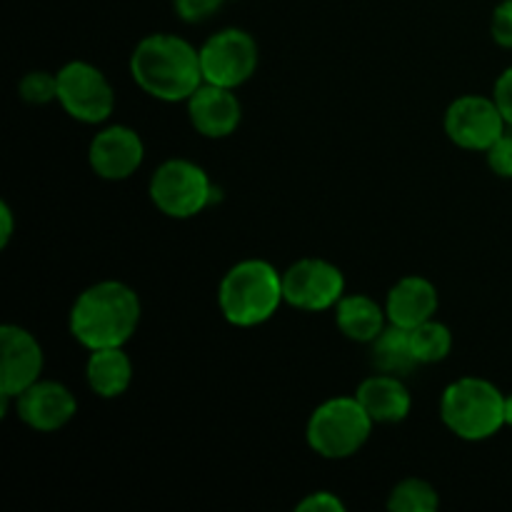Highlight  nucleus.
Returning <instances> with one entry per match:
<instances>
[{
	"instance_id": "12",
	"label": "nucleus",
	"mask_w": 512,
	"mask_h": 512,
	"mask_svg": "<svg viewBox=\"0 0 512 512\" xmlns=\"http://www.w3.org/2000/svg\"><path fill=\"white\" fill-rule=\"evenodd\" d=\"M145 160V143L130 125H105L88 145L90 170L100 180L120 183L133 178Z\"/></svg>"
},
{
	"instance_id": "5",
	"label": "nucleus",
	"mask_w": 512,
	"mask_h": 512,
	"mask_svg": "<svg viewBox=\"0 0 512 512\" xmlns=\"http://www.w3.org/2000/svg\"><path fill=\"white\" fill-rule=\"evenodd\" d=\"M373 418L355 395H338L320 403L305 425V440L325 460H348L365 448L373 435Z\"/></svg>"
},
{
	"instance_id": "22",
	"label": "nucleus",
	"mask_w": 512,
	"mask_h": 512,
	"mask_svg": "<svg viewBox=\"0 0 512 512\" xmlns=\"http://www.w3.org/2000/svg\"><path fill=\"white\" fill-rule=\"evenodd\" d=\"M18 95L28 105H48L58 100V73L48 70H30L20 78Z\"/></svg>"
},
{
	"instance_id": "9",
	"label": "nucleus",
	"mask_w": 512,
	"mask_h": 512,
	"mask_svg": "<svg viewBox=\"0 0 512 512\" xmlns=\"http://www.w3.org/2000/svg\"><path fill=\"white\" fill-rule=\"evenodd\" d=\"M285 303L303 313L333 310L345 295V275L323 258H300L283 270Z\"/></svg>"
},
{
	"instance_id": "2",
	"label": "nucleus",
	"mask_w": 512,
	"mask_h": 512,
	"mask_svg": "<svg viewBox=\"0 0 512 512\" xmlns=\"http://www.w3.org/2000/svg\"><path fill=\"white\" fill-rule=\"evenodd\" d=\"M133 83L160 103H185L203 80L200 48L175 33H150L130 53Z\"/></svg>"
},
{
	"instance_id": "8",
	"label": "nucleus",
	"mask_w": 512,
	"mask_h": 512,
	"mask_svg": "<svg viewBox=\"0 0 512 512\" xmlns=\"http://www.w3.org/2000/svg\"><path fill=\"white\" fill-rule=\"evenodd\" d=\"M260 65L258 40L243 28H223L200 45V68L205 83L238 90Z\"/></svg>"
},
{
	"instance_id": "14",
	"label": "nucleus",
	"mask_w": 512,
	"mask_h": 512,
	"mask_svg": "<svg viewBox=\"0 0 512 512\" xmlns=\"http://www.w3.org/2000/svg\"><path fill=\"white\" fill-rule=\"evenodd\" d=\"M185 105H188L190 125L203 138H230L243 123V103L235 95V90L230 88L203 83L185 100Z\"/></svg>"
},
{
	"instance_id": "4",
	"label": "nucleus",
	"mask_w": 512,
	"mask_h": 512,
	"mask_svg": "<svg viewBox=\"0 0 512 512\" xmlns=\"http://www.w3.org/2000/svg\"><path fill=\"white\" fill-rule=\"evenodd\" d=\"M440 420L455 438L483 443L505 428V393L490 380L465 375L440 395Z\"/></svg>"
},
{
	"instance_id": "25",
	"label": "nucleus",
	"mask_w": 512,
	"mask_h": 512,
	"mask_svg": "<svg viewBox=\"0 0 512 512\" xmlns=\"http://www.w3.org/2000/svg\"><path fill=\"white\" fill-rule=\"evenodd\" d=\"M490 35H493V40L500 48L512 50V0H503V3L493 10Z\"/></svg>"
},
{
	"instance_id": "18",
	"label": "nucleus",
	"mask_w": 512,
	"mask_h": 512,
	"mask_svg": "<svg viewBox=\"0 0 512 512\" xmlns=\"http://www.w3.org/2000/svg\"><path fill=\"white\" fill-rule=\"evenodd\" d=\"M85 380L98 398H120V395L128 393L130 383H133V360L125 353V348L88 350Z\"/></svg>"
},
{
	"instance_id": "16",
	"label": "nucleus",
	"mask_w": 512,
	"mask_h": 512,
	"mask_svg": "<svg viewBox=\"0 0 512 512\" xmlns=\"http://www.w3.org/2000/svg\"><path fill=\"white\" fill-rule=\"evenodd\" d=\"M355 398L363 403L375 425L403 423L413 410V395L400 375L378 373L368 375L355 390Z\"/></svg>"
},
{
	"instance_id": "19",
	"label": "nucleus",
	"mask_w": 512,
	"mask_h": 512,
	"mask_svg": "<svg viewBox=\"0 0 512 512\" xmlns=\"http://www.w3.org/2000/svg\"><path fill=\"white\" fill-rule=\"evenodd\" d=\"M370 363L378 373L400 375V378L413 373L420 363L410 345V330L388 323V328L370 343Z\"/></svg>"
},
{
	"instance_id": "24",
	"label": "nucleus",
	"mask_w": 512,
	"mask_h": 512,
	"mask_svg": "<svg viewBox=\"0 0 512 512\" xmlns=\"http://www.w3.org/2000/svg\"><path fill=\"white\" fill-rule=\"evenodd\" d=\"M485 158H488V168L493 170L498 178H512V135H500V138L485 150Z\"/></svg>"
},
{
	"instance_id": "17",
	"label": "nucleus",
	"mask_w": 512,
	"mask_h": 512,
	"mask_svg": "<svg viewBox=\"0 0 512 512\" xmlns=\"http://www.w3.org/2000/svg\"><path fill=\"white\" fill-rule=\"evenodd\" d=\"M333 313L338 330L353 343L370 345L388 328L385 305H380L378 300L365 293H345L333 308Z\"/></svg>"
},
{
	"instance_id": "1",
	"label": "nucleus",
	"mask_w": 512,
	"mask_h": 512,
	"mask_svg": "<svg viewBox=\"0 0 512 512\" xmlns=\"http://www.w3.org/2000/svg\"><path fill=\"white\" fill-rule=\"evenodd\" d=\"M143 318L140 295L120 280H100L75 298L68 330L85 350L125 348Z\"/></svg>"
},
{
	"instance_id": "11",
	"label": "nucleus",
	"mask_w": 512,
	"mask_h": 512,
	"mask_svg": "<svg viewBox=\"0 0 512 512\" xmlns=\"http://www.w3.org/2000/svg\"><path fill=\"white\" fill-rule=\"evenodd\" d=\"M45 368L40 340L20 325L5 323L0 328V395L18 398L38 383Z\"/></svg>"
},
{
	"instance_id": "13",
	"label": "nucleus",
	"mask_w": 512,
	"mask_h": 512,
	"mask_svg": "<svg viewBox=\"0 0 512 512\" xmlns=\"http://www.w3.org/2000/svg\"><path fill=\"white\" fill-rule=\"evenodd\" d=\"M15 415L35 433H58L78 415V398L68 385L40 378L15 398Z\"/></svg>"
},
{
	"instance_id": "3",
	"label": "nucleus",
	"mask_w": 512,
	"mask_h": 512,
	"mask_svg": "<svg viewBox=\"0 0 512 512\" xmlns=\"http://www.w3.org/2000/svg\"><path fill=\"white\" fill-rule=\"evenodd\" d=\"M283 303V273L268 260H240L218 285L220 315L235 328L265 325Z\"/></svg>"
},
{
	"instance_id": "26",
	"label": "nucleus",
	"mask_w": 512,
	"mask_h": 512,
	"mask_svg": "<svg viewBox=\"0 0 512 512\" xmlns=\"http://www.w3.org/2000/svg\"><path fill=\"white\" fill-rule=\"evenodd\" d=\"M298 512H345V503L330 490H315L308 493L303 500H298L295 505Z\"/></svg>"
},
{
	"instance_id": "20",
	"label": "nucleus",
	"mask_w": 512,
	"mask_h": 512,
	"mask_svg": "<svg viewBox=\"0 0 512 512\" xmlns=\"http://www.w3.org/2000/svg\"><path fill=\"white\" fill-rule=\"evenodd\" d=\"M410 345L420 365L443 363L453 350V330L440 320H425L423 325L410 330Z\"/></svg>"
},
{
	"instance_id": "15",
	"label": "nucleus",
	"mask_w": 512,
	"mask_h": 512,
	"mask_svg": "<svg viewBox=\"0 0 512 512\" xmlns=\"http://www.w3.org/2000/svg\"><path fill=\"white\" fill-rule=\"evenodd\" d=\"M440 308V293L433 280L423 275H405L385 295L388 323L413 330L425 320H433Z\"/></svg>"
},
{
	"instance_id": "6",
	"label": "nucleus",
	"mask_w": 512,
	"mask_h": 512,
	"mask_svg": "<svg viewBox=\"0 0 512 512\" xmlns=\"http://www.w3.org/2000/svg\"><path fill=\"white\" fill-rule=\"evenodd\" d=\"M148 195L155 210L165 218L190 220L218 203L223 190L213 185L203 165L188 158H170L150 175Z\"/></svg>"
},
{
	"instance_id": "27",
	"label": "nucleus",
	"mask_w": 512,
	"mask_h": 512,
	"mask_svg": "<svg viewBox=\"0 0 512 512\" xmlns=\"http://www.w3.org/2000/svg\"><path fill=\"white\" fill-rule=\"evenodd\" d=\"M493 98L495 103H498L500 113H503L505 123L512 128V65L510 68H505L503 73L498 75V80H495Z\"/></svg>"
},
{
	"instance_id": "21",
	"label": "nucleus",
	"mask_w": 512,
	"mask_h": 512,
	"mask_svg": "<svg viewBox=\"0 0 512 512\" xmlns=\"http://www.w3.org/2000/svg\"><path fill=\"white\" fill-rule=\"evenodd\" d=\"M440 508V495L428 480L405 478L390 490L388 510L393 512H435Z\"/></svg>"
},
{
	"instance_id": "10",
	"label": "nucleus",
	"mask_w": 512,
	"mask_h": 512,
	"mask_svg": "<svg viewBox=\"0 0 512 512\" xmlns=\"http://www.w3.org/2000/svg\"><path fill=\"white\" fill-rule=\"evenodd\" d=\"M450 143L470 153H485L505 133L503 113L493 95H460L448 105L443 118Z\"/></svg>"
},
{
	"instance_id": "7",
	"label": "nucleus",
	"mask_w": 512,
	"mask_h": 512,
	"mask_svg": "<svg viewBox=\"0 0 512 512\" xmlns=\"http://www.w3.org/2000/svg\"><path fill=\"white\" fill-rule=\"evenodd\" d=\"M58 103L78 123L103 125L115 110V90L98 65L70 60L58 70Z\"/></svg>"
},
{
	"instance_id": "28",
	"label": "nucleus",
	"mask_w": 512,
	"mask_h": 512,
	"mask_svg": "<svg viewBox=\"0 0 512 512\" xmlns=\"http://www.w3.org/2000/svg\"><path fill=\"white\" fill-rule=\"evenodd\" d=\"M13 233H15V215L13 210H10V205L3 200V203H0V248H8Z\"/></svg>"
},
{
	"instance_id": "23",
	"label": "nucleus",
	"mask_w": 512,
	"mask_h": 512,
	"mask_svg": "<svg viewBox=\"0 0 512 512\" xmlns=\"http://www.w3.org/2000/svg\"><path fill=\"white\" fill-rule=\"evenodd\" d=\"M223 5L225 0H173L175 15L188 25L205 23V20L213 18Z\"/></svg>"
},
{
	"instance_id": "29",
	"label": "nucleus",
	"mask_w": 512,
	"mask_h": 512,
	"mask_svg": "<svg viewBox=\"0 0 512 512\" xmlns=\"http://www.w3.org/2000/svg\"><path fill=\"white\" fill-rule=\"evenodd\" d=\"M505 425L512 428V395H505Z\"/></svg>"
}]
</instances>
